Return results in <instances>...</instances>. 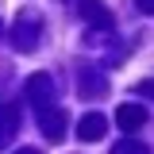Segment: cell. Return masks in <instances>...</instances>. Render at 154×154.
I'll return each mask as SVG.
<instances>
[{
	"label": "cell",
	"instance_id": "cell-2",
	"mask_svg": "<svg viewBox=\"0 0 154 154\" xmlns=\"http://www.w3.org/2000/svg\"><path fill=\"white\" fill-rule=\"evenodd\" d=\"M12 42H16V50H35V42H38V19L23 16L16 27H12Z\"/></svg>",
	"mask_w": 154,
	"mask_h": 154
},
{
	"label": "cell",
	"instance_id": "cell-10",
	"mask_svg": "<svg viewBox=\"0 0 154 154\" xmlns=\"http://www.w3.org/2000/svg\"><path fill=\"white\" fill-rule=\"evenodd\" d=\"M139 93H146V96H154V81H143V85H139Z\"/></svg>",
	"mask_w": 154,
	"mask_h": 154
},
{
	"label": "cell",
	"instance_id": "cell-9",
	"mask_svg": "<svg viewBox=\"0 0 154 154\" xmlns=\"http://www.w3.org/2000/svg\"><path fill=\"white\" fill-rule=\"evenodd\" d=\"M135 8H139V12H146V16H154V0H135Z\"/></svg>",
	"mask_w": 154,
	"mask_h": 154
},
{
	"label": "cell",
	"instance_id": "cell-7",
	"mask_svg": "<svg viewBox=\"0 0 154 154\" xmlns=\"http://www.w3.org/2000/svg\"><path fill=\"white\" fill-rule=\"evenodd\" d=\"M16 127H19V119H16V112L0 104V146H4V143H8V139L16 135Z\"/></svg>",
	"mask_w": 154,
	"mask_h": 154
},
{
	"label": "cell",
	"instance_id": "cell-3",
	"mask_svg": "<svg viewBox=\"0 0 154 154\" xmlns=\"http://www.w3.org/2000/svg\"><path fill=\"white\" fill-rule=\"evenodd\" d=\"M104 131H108V119L100 112L81 116V123H77V139H81V143H96V139H104Z\"/></svg>",
	"mask_w": 154,
	"mask_h": 154
},
{
	"label": "cell",
	"instance_id": "cell-6",
	"mask_svg": "<svg viewBox=\"0 0 154 154\" xmlns=\"http://www.w3.org/2000/svg\"><path fill=\"white\" fill-rule=\"evenodd\" d=\"M81 16L89 19V23H96V27H112V16H108V8L100 4V0H81Z\"/></svg>",
	"mask_w": 154,
	"mask_h": 154
},
{
	"label": "cell",
	"instance_id": "cell-1",
	"mask_svg": "<svg viewBox=\"0 0 154 154\" xmlns=\"http://www.w3.org/2000/svg\"><path fill=\"white\" fill-rule=\"evenodd\" d=\"M38 127H42V135H46L50 143H62V135H66V127H69L66 108H54V104L38 108Z\"/></svg>",
	"mask_w": 154,
	"mask_h": 154
},
{
	"label": "cell",
	"instance_id": "cell-8",
	"mask_svg": "<svg viewBox=\"0 0 154 154\" xmlns=\"http://www.w3.org/2000/svg\"><path fill=\"white\" fill-rule=\"evenodd\" d=\"M112 154H150L143 143H135V139H123V143H116L112 146Z\"/></svg>",
	"mask_w": 154,
	"mask_h": 154
},
{
	"label": "cell",
	"instance_id": "cell-5",
	"mask_svg": "<svg viewBox=\"0 0 154 154\" xmlns=\"http://www.w3.org/2000/svg\"><path fill=\"white\" fill-rule=\"evenodd\" d=\"M146 119H150V116H146V108H139V104H123V108H116V123H119L123 131H139Z\"/></svg>",
	"mask_w": 154,
	"mask_h": 154
},
{
	"label": "cell",
	"instance_id": "cell-11",
	"mask_svg": "<svg viewBox=\"0 0 154 154\" xmlns=\"http://www.w3.org/2000/svg\"><path fill=\"white\" fill-rule=\"evenodd\" d=\"M16 154H38V150H31V146H23V150H16Z\"/></svg>",
	"mask_w": 154,
	"mask_h": 154
},
{
	"label": "cell",
	"instance_id": "cell-4",
	"mask_svg": "<svg viewBox=\"0 0 154 154\" xmlns=\"http://www.w3.org/2000/svg\"><path fill=\"white\" fill-rule=\"evenodd\" d=\"M27 96H31V104L46 108L50 96H54V81H50V73H35V77H31V81H27Z\"/></svg>",
	"mask_w": 154,
	"mask_h": 154
}]
</instances>
